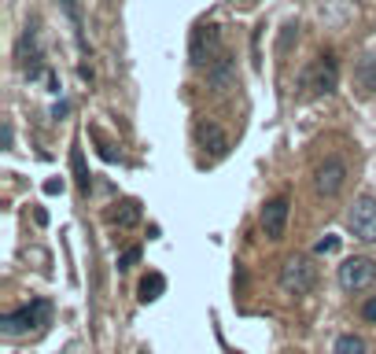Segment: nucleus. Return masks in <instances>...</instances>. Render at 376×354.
<instances>
[{
  "instance_id": "nucleus-12",
  "label": "nucleus",
  "mask_w": 376,
  "mask_h": 354,
  "mask_svg": "<svg viewBox=\"0 0 376 354\" xmlns=\"http://www.w3.org/2000/svg\"><path fill=\"white\" fill-rule=\"evenodd\" d=\"M162 292H166V277H162V273H148V277L140 281V303H155Z\"/></svg>"
},
{
  "instance_id": "nucleus-18",
  "label": "nucleus",
  "mask_w": 376,
  "mask_h": 354,
  "mask_svg": "<svg viewBox=\"0 0 376 354\" xmlns=\"http://www.w3.org/2000/svg\"><path fill=\"white\" fill-rule=\"evenodd\" d=\"M362 317H365V321H376V299H369L365 307H362Z\"/></svg>"
},
{
  "instance_id": "nucleus-10",
  "label": "nucleus",
  "mask_w": 376,
  "mask_h": 354,
  "mask_svg": "<svg viewBox=\"0 0 376 354\" xmlns=\"http://www.w3.org/2000/svg\"><path fill=\"white\" fill-rule=\"evenodd\" d=\"M195 137H200V144L210 148L214 155H225V148H229V137L218 130L214 122H200V126H195Z\"/></svg>"
},
{
  "instance_id": "nucleus-4",
  "label": "nucleus",
  "mask_w": 376,
  "mask_h": 354,
  "mask_svg": "<svg viewBox=\"0 0 376 354\" xmlns=\"http://www.w3.org/2000/svg\"><path fill=\"white\" fill-rule=\"evenodd\" d=\"M48 317H52V307H48V299H34L30 307H23V310H15V314H4V317H0V329H4L8 336H23V332L37 329V325H48Z\"/></svg>"
},
{
  "instance_id": "nucleus-17",
  "label": "nucleus",
  "mask_w": 376,
  "mask_h": 354,
  "mask_svg": "<svg viewBox=\"0 0 376 354\" xmlns=\"http://www.w3.org/2000/svg\"><path fill=\"white\" fill-rule=\"evenodd\" d=\"M339 248V236H325V240H317V255H332Z\"/></svg>"
},
{
  "instance_id": "nucleus-3",
  "label": "nucleus",
  "mask_w": 376,
  "mask_h": 354,
  "mask_svg": "<svg viewBox=\"0 0 376 354\" xmlns=\"http://www.w3.org/2000/svg\"><path fill=\"white\" fill-rule=\"evenodd\" d=\"M222 56H225V52H222L218 26H195V30H192V41H188L192 67H210V63H218Z\"/></svg>"
},
{
  "instance_id": "nucleus-9",
  "label": "nucleus",
  "mask_w": 376,
  "mask_h": 354,
  "mask_svg": "<svg viewBox=\"0 0 376 354\" xmlns=\"http://www.w3.org/2000/svg\"><path fill=\"white\" fill-rule=\"evenodd\" d=\"M207 82H210V89H214L218 96H225L229 89H236V67H233V59L222 56L218 63H210V67H207Z\"/></svg>"
},
{
  "instance_id": "nucleus-15",
  "label": "nucleus",
  "mask_w": 376,
  "mask_h": 354,
  "mask_svg": "<svg viewBox=\"0 0 376 354\" xmlns=\"http://www.w3.org/2000/svg\"><path fill=\"white\" fill-rule=\"evenodd\" d=\"M74 173H78V185L89 188V173H85V159H81V152L74 148Z\"/></svg>"
},
{
  "instance_id": "nucleus-6",
  "label": "nucleus",
  "mask_w": 376,
  "mask_h": 354,
  "mask_svg": "<svg viewBox=\"0 0 376 354\" xmlns=\"http://www.w3.org/2000/svg\"><path fill=\"white\" fill-rule=\"evenodd\" d=\"M376 281V262L365 259V255H358V259H347L339 266V288L343 292H362Z\"/></svg>"
},
{
  "instance_id": "nucleus-1",
  "label": "nucleus",
  "mask_w": 376,
  "mask_h": 354,
  "mask_svg": "<svg viewBox=\"0 0 376 354\" xmlns=\"http://www.w3.org/2000/svg\"><path fill=\"white\" fill-rule=\"evenodd\" d=\"M314 284H317V266L306 255H291L281 266V288L288 295H306V292H314Z\"/></svg>"
},
{
  "instance_id": "nucleus-16",
  "label": "nucleus",
  "mask_w": 376,
  "mask_h": 354,
  "mask_svg": "<svg viewBox=\"0 0 376 354\" xmlns=\"http://www.w3.org/2000/svg\"><path fill=\"white\" fill-rule=\"evenodd\" d=\"M140 262V248H129L122 259H119V269H129V266H137Z\"/></svg>"
},
{
  "instance_id": "nucleus-5",
  "label": "nucleus",
  "mask_w": 376,
  "mask_h": 354,
  "mask_svg": "<svg viewBox=\"0 0 376 354\" xmlns=\"http://www.w3.org/2000/svg\"><path fill=\"white\" fill-rule=\"evenodd\" d=\"M347 229L362 244H376V200L372 196L354 200V207L347 211Z\"/></svg>"
},
{
  "instance_id": "nucleus-14",
  "label": "nucleus",
  "mask_w": 376,
  "mask_h": 354,
  "mask_svg": "<svg viewBox=\"0 0 376 354\" xmlns=\"http://www.w3.org/2000/svg\"><path fill=\"white\" fill-rule=\"evenodd\" d=\"M114 221L122 225V229H129V225H137L140 221V203L137 200H126L119 211H114Z\"/></svg>"
},
{
  "instance_id": "nucleus-11",
  "label": "nucleus",
  "mask_w": 376,
  "mask_h": 354,
  "mask_svg": "<svg viewBox=\"0 0 376 354\" xmlns=\"http://www.w3.org/2000/svg\"><path fill=\"white\" fill-rule=\"evenodd\" d=\"M354 82H358V89H362V92H376V56H369V59L358 63Z\"/></svg>"
},
{
  "instance_id": "nucleus-7",
  "label": "nucleus",
  "mask_w": 376,
  "mask_h": 354,
  "mask_svg": "<svg viewBox=\"0 0 376 354\" xmlns=\"http://www.w3.org/2000/svg\"><path fill=\"white\" fill-rule=\"evenodd\" d=\"M343 181H347V166H343V159H325V163L314 170V188L317 196L332 200L336 192L343 188Z\"/></svg>"
},
{
  "instance_id": "nucleus-2",
  "label": "nucleus",
  "mask_w": 376,
  "mask_h": 354,
  "mask_svg": "<svg viewBox=\"0 0 376 354\" xmlns=\"http://www.w3.org/2000/svg\"><path fill=\"white\" fill-rule=\"evenodd\" d=\"M303 92L306 96H329V92H336V85H339V67H336V59L332 56H321V59H314L310 67L303 71Z\"/></svg>"
},
{
  "instance_id": "nucleus-13",
  "label": "nucleus",
  "mask_w": 376,
  "mask_h": 354,
  "mask_svg": "<svg viewBox=\"0 0 376 354\" xmlns=\"http://www.w3.org/2000/svg\"><path fill=\"white\" fill-rule=\"evenodd\" d=\"M365 350H369V347H365V340H362V336H354V332L339 336L336 347H332V354H365Z\"/></svg>"
},
{
  "instance_id": "nucleus-8",
  "label": "nucleus",
  "mask_w": 376,
  "mask_h": 354,
  "mask_svg": "<svg viewBox=\"0 0 376 354\" xmlns=\"http://www.w3.org/2000/svg\"><path fill=\"white\" fill-rule=\"evenodd\" d=\"M288 211H291V203L288 196H277L262 207V233L269 240H281L284 236V225H288Z\"/></svg>"
}]
</instances>
